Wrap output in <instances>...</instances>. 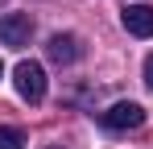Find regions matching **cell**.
Returning <instances> with one entry per match:
<instances>
[{"mask_svg":"<svg viewBox=\"0 0 153 149\" xmlns=\"http://www.w3.org/2000/svg\"><path fill=\"white\" fill-rule=\"evenodd\" d=\"M29 37H33L29 13H4V17H0V46L21 50V46H29Z\"/></svg>","mask_w":153,"mask_h":149,"instance_id":"3","label":"cell"},{"mask_svg":"<svg viewBox=\"0 0 153 149\" xmlns=\"http://www.w3.org/2000/svg\"><path fill=\"white\" fill-rule=\"evenodd\" d=\"M145 83H149V87H153V54H149V58H145Z\"/></svg>","mask_w":153,"mask_h":149,"instance_id":"7","label":"cell"},{"mask_svg":"<svg viewBox=\"0 0 153 149\" xmlns=\"http://www.w3.org/2000/svg\"><path fill=\"white\" fill-rule=\"evenodd\" d=\"M100 124H103V128H112V133L141 128V124H145V108L132 104V99H120V104H112L108 112H100Z\"/></svg>","mask_w":153,"mask_h":149,"instance_id":"2","label":"cell"},{"mask_svg":"<svg viewBox=\"0 0 153 149\" xmlns=\"http://www.w3.org/2000/svg\"><path fill=\"white\" fill-rule=\"evenodd\" d=\"M0 149H25V133L13 124H0Z\"/></svg>","mask_w":153,"mask_h":149,"instance_id":"6","label":"cell"},{"mask_svg":"<svg viewBox=\"0 0 153 149\" xmlns=\"http://www.w3.org/2000/svg\"><path fill=\"white\" fill-rule=\"evenodd\" d=\"M120 25H124L132 37H153V8L149 4H128L120 13Z\"/></svg>","mask_w":153,"mask_h":149,"instance_id":"5","label":"cell"},{"mask_svg":"<svg viewBox=\"0 0 153 149\" xmlns=\"http://www.w3.org/2000/svg\"><path fill=\"white\" fill-rule=\"evenodd\" d=\"M13 83H17V95L25 99V104H42L46 99V71H42V62H17V71H13Z\"/></svg>","mask_w":153,"mask_h":149,"instance_id":"1","label":"cell"},{"mask_svg":"<svg viewBox=\"0 0 153 149\" xmlns=\"http://www.w3.org/2000/svg\"><path fill=\"white\" fill-rule=\"evenodd\" d=\"M0 74H4V62H0Z\"/></svg>","mask_w":153,"mask_h":149,"instance_id":"8","label":"cell"},{"mask_svg":"<svg viewBox=\"0 0 153 149\" xmlns=\"http://www.w3.org/2000/svg\"><path fill=\"white\" fill-rule=\"evenodd\" d=\"M46 54H50V62H58V66H71V62L83 58V46H79L75 33H54L50 42H46Z\"/></svg>","mask_w":153,"mask_h":149,"instance_id":"4","label":"cell"}]
</instances>
